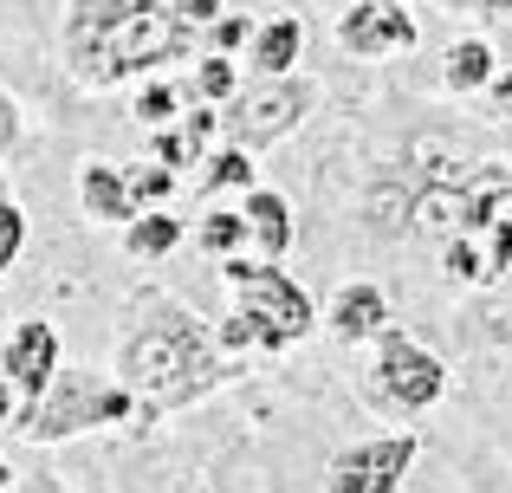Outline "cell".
I'll list each match as a JSON object with an SVG mask.
<instances>
[{"label": "cell", "instance_id": "6da1fadb", "mask_svg": "<svg viewBox=\"0 0 512 493\" xmlns=\"http://www.w3.org/2000/svg\"><path fill=\"white\" fill-rule=\"evenodd\" d=\"M512 208V156H454L448 137H415L396 156L389 182L370 195L376 228L415 241H480Z\"/></svg>", "mask_w": 512, "mask_h": 493}, {"label": "cell", "instance_id": "7a4b0ae2", "mask_svg": "<svg viewBox=\"0 0 512 493\" xmlns=\"http://www.w3.org/2000/svg\"><path fill=\"white\" fill-rule=\"evenodd\" d=\"M195 33L169 0H65L59 20V59L72 85L117 91L143 85L175 59H195Z\"/></svg>", "mask_w": 512, "mask_h": 493}, {"label": "cell", "instance_id": "3957f363", "mask_svg": "<svg viewBox=\"0 0 512 493\" xmlns=\"http://www.w3.org/2000/svg\"><path fill=\"white\" fill-rule=\"evenodd\" d=\"M117 383L137 396V416L156 422L169 409H188L227 377V351L214 344V331L201 325L188 305H175L169 292L143 286L130 299V325L117 338Z\"/></svg>", "mask_w": 512, "mask_h": 493}, {"label": "cell", "instance_id": "277c9868", "mask_svg": "<svg viewBox=\"0 0 512 493\" xmlns=\"http://www.w3.org/2000/svg\"><path fill=\"white\" fill-rule=\"evenodd\" d=\"M214 266H221L227 292H234V312L214 331V344H221L227 357L234 351H292L299 338L318 331L312 292L279 260H240V253H227V260H214Z\"/></svg>", "mask_w": 512, "mask_h": 493}, {"label": "cell", "instance_id": "5b68a950", "mask_svg": "<svg viewBox=\"0 0 512 493\" xmlns=\"http://www.w3.org/2000/svg\"><path fill=\"white\" fill-rule=\"evenodd\" d=\"M130 416H137V396H130L117 377H91V370H65L59 364V377L46 383V396H39L33 409H20L13 429H20L26 442H39V448H59V442H72V435H85V429H111V422H130Z\"/></svg>", "mask_w": 512, "mask_h": 493}, {"label": "cell", "instance_id": "8992f818", "mask_svg": "<svg viewBox=\"0 0 512 493\" xmlns=\"http://www.w3.org/2000/svg\"><path fill=\"white\" fill-rule=\"evenodd\" d=\"M312 111H318V78L286 72V78H260L253 91H234V98L221 104V130H227V143L260 156V150H273L279 137H292Z\"/></svg>", "mask_w": 512, "mask_h": 493}, {"label": "cell", "instance_id": "52a82bcc", "mask_svg": "<svg viewBox=\"0 0 512 493\" xmlns=\"http://www.w3.org/2000/svg\"><path fill=\"white\" fill-rule=\"evenodd\" d=\"M376 403L396 409V416H422L428 403H441V390H448V364H441L428 344H415L409 331L389 325L383 338H376Z\"/></svg>", "mask_w": 512, "mask_h": 493}, {"label": "cell", "instance_id": "ba28073f", "mask_svg": "<svg viewBox=\"0 0 512 493\" xmlns=\"http://www.w3.org/2000/svg\"><path fill=\"white\" fill-rule=\"evenodd\" d=\"M415 435H370V442H350L331 455L325 468V493H396L402 474L415 468Z\"/></svg>", "mask_w": 512, "mask_h": 493}, {"label": "cell", "instance_id": "9c48e42d", "mask_svg": "<svg viewBox=\"0 0 512 493\" xmlns=\"http://www.w3.org/2000/svg\"><path fill=\"white\" fill-rule=\"evenodd\" d=\"M331 39L350 52V59H396V52H415L422 26L402 0H350L331 26Z\"/></svg>", "mask_w": 512, "mask_h": 493}, {"label": "cell", "instance_id": "30bf717a", "mask_svg": "<svg viewBox=\"0 0 512 493\" xmlns=\"http://www.w3.org/2000/svg\"><path fill=\"white\" fill-rule=\"evenodd\" d=\"M0 370H7L20 409H33L39 396H46V383L59 377V331H52L46 318H20V325L7 331V344H0Z\"/></svg>", "mask_w": 512, "mask_h": 493}, {"label": "cell", "instance_id": "8fae6325", "mask_svg": "<svg viewBox=\"0 0 512 493\" xmlns=\"http://www.w3.org/2000/svg\"><path fill=\"white\" fill-rule=\"evenodd\" d=\"M318 325H325L338 344L383 338V331H389V299H383V286H370V279H350L338 299H331L325 312H318Z\"/></svg>", "mask_w": 512, "mask_h": 493}, {"label": "cell", "instance_id": "7c38bea8", "mask_svg": "<svg viewBox=\"0 0 512 493\" xmlns=\"http://www.w3.org/2000/svg\"><path fill=\"white\" fill-rule=\"evenodd\" d=\"M247 59H253V72H260V78L299 72V59H305V20H299V13H273V20H260V26H253V39H247Z\"/></svg>", "mask_w": 512, "mask_h": 493}, {"label": "cell", "instance_id": "4fadbf2b", "mask_svg": "<svg viewBox=\"0 0 512 493\" xmlns=\"http://www.w3.org/2000/svg\"><path fill=\"white\" fill-rule=\"evenodd\" d=\"M78 202H85L91 221H111V228L137 221V202H130V182H124L117 163H85L78 169Z\"/></svg>", "mask_w": 512, "mask_h": 493}, {"label": "cell", "instance_id": "5bb4252c", "mask_svg": "<svg viewBox=\"0 0 512 493\" xmlns=\"http://www.w3.org/2000/svg\"><path fill=\"white\" fill-rule=\"evenodd\" d=\"M240 215H247V234L260 241L266 260H286L292 241H299V234H292V202L279 189H247V208H240Z\"/></svg>", "mask_w": 512, "mask_h": 493}, {"label": "cell", "instance_id": "9a60e30c", "mask_svg": "<svg viewBox=\"0 0 512 493\" xmlns=\"http://www.w3.org/2000/svg\"><path fill=\"white\" fill-rule=\"evenodd\" d=\"M493 72H500V52L487 46V39H454L448 46V65H441V85L454 91V98H474V91L493 85Z\"/></svg>", "mask_w": 512, "mask_h": 493}, {"label": "cell", "instance_id": "2e32d148", "mask_svg": "<svg viewBox=\"0 0 512 493\" xmlns=\"http://www.w3.org/2000/svg\"><path fill=\"white\" fill-rule=\"evenodd\" d=\"M182 247V221L175 215H137L124 221V253L130 260H163V253Z\"/></svg>", "mask_w": 512, "mask_h": 493}, {"label": "cell", "instance_id": "e0dca14e", "mask_svg": "<svg viewBox=\"0 0 512 493\" xmlns=\"http://www.w3.org/2000/svg\"><path fill=\"white\" fill-rule=\"evenodd\" d=\"M208 163V176H201V195H221V189H253V156L240 150V143H227V150L201 156Z\"/></svg>", "mask_w": 512, "mask_h": 493}, {"label": "cell", "instance_id": "ac0fdd59", "mask_svg": "<svg viewBox=\"0 0 512 493\" xmlns=\"http://www.w3.org/2000/svg\"><path fill=\"white\" fill-rule=\"evenodd\" d=\"M234 91H240L234 59H227V52H201V65H195V98L201 104H227Z\"/></svg>", "mask_w": 512, "mask_h": 493}, {"label": "cell", "instance_id": "d6986e66", "mask_svg": "<svg viewBox=\"0 0 512 493\" xmlns=\"http://www.w3.org/2000/svg\"><path fill=\"white\" fill-rule=\"evenodd\" d=\"M195 247H201V253H214V260L240 253V247H247V215H221V208H214V215L195 228Z\"/></svg>", "mask_w": 512, "mask_h": 493}, {"label": "cell", "instance_id": "ffe728a7", "mask_svg": "<svg viewBox=\"0 0 512 493\" xmlns=\"http://www.w3.org/2000/svg\"><path fill=\"white\" fill-rule=\"evenodd\" d=\"M441 266H448L454 286H493V279H487V253H480V241H448V247H441Z\"/></svg>", "mask_w": 512, "mask_h": 493}, {"label": "cell", "instance_id": "44dd1931", "mask_svg": "<svg viewBox=\"0 0 512 493\" xmlns=\"http://www.w3.org/2000/svg\"><path fill=\"white\" fill-rule=\"evenodd\" d=\"M175 104H182V91H175V85H163V78H143V91H137V124L169 130L175 124Z\"/></svg>", "mask_w": 512, "mask_h": 493}, {"label": "cell", "instance_id": "7402d4cb", "mask_svg": "<svg viewBox=\"0 0 512 493\" xmlns=\"http://www.w3.org/2000/svg\"><path fill=\"white\" fill-rule=\"evenodd\" d=\"M124 182H130V202H137V208H156V202L175 189V169L143 163V169H124Z\"/></svg>", "mask_w": 512, "mask_h": 493}, {"label": "cell", "instance_id": "603a6c76", "mask_svg": "<svg viewBox=\"0 0 512 493\" xmlns=\"http://www.w3.org/2000/svg\"><path fill=\"white\" fill-rule=\"evenodd\" d=\"M487 279H512V208L487 228Z\"/></svg>", "mask_w": 512, "mask_h": 493}, {"label": "cell", "instance_id": "cb8c5ba5", "mask_svg": "<svg viewBox=\"0 0 512 493\" xmlns=\"http://www.w3.org/2000/svg\"><path fill=\"white\" fill-rule=\"evenodd\" d=\"M20 247H26V215L20 202H0V273L20 260Z\"/></svg>", "mask_w": 512, "mask_h": 493}, {"label": "cell", "instance_id": "d4e9b609", "mask_svg": "<svg viewBox=\"0 0 512 493\" xmlns=\"http://www.w3.org/2000/svg\"><path fill=\"white\" fill-rule=\"evenodd\" d=\"M214 130H221V104H201V111L182 117V137H188V150H195V156H208Z\"/></svg>", "mask_w": 512, "mask_h": 493}, {"label": "cell", "instance_id": "484cf974", "mask_svg": "<svg viewBox=\"0 0 512 493\" xmlns=\"http://www.w3.org/2000/svg\"><path fill=\"white\" fill-rule=\"evenodd\" d=\"M20 137H26V117H20V104H13V91L0 85V163L20 150Z\"/></svg>", "mask_w": 512, "mask_h": 493}, {"label": "cell", "instance_id": "4316f807", "mask_svg": "<svg viewBox=\"0 0 512 493\" xmlns=\"http://www.w3.org/2000/svg\"><path fill=\"white\" fill-rule=\"evenodd\" d=\"M247 39H253V26L240 20V13H221V20L208 26V46H214V52H240Z\"/></svg>", "mask_w": 512, "mask_h": 493}, {"label": "cell", "instance_id": "83f0119b", "mask_svg": "<svg viewBox=\"0 0 512 493\" xmlns=\"http://www.w3.org/2000/svg\"><path fill=\"white\" fill-rule=\"evenodd\" d=\"M150 163H163V169H188V163H201V156L188 150L182 130H163V137H156V150H150Z\"/></svg>", "mask_w": 512, "mask_h": 493}, {"label": "cell", "instance_id": "f1b7e54d", "mask_svg": "<svg viewBox=\"0 0 512 493\" xmlns=\"http://www.w3.org/2000/svg\"><path fill=\"white\" fill-rule=\"evenodd\" d=\"M169 7L182 13L188 26H214V20H221V0H169Z\"/></svg>", "mask_w": 512, "mask_h": 493}, {"label": "cell", "instance_id": "f546056e", "mask_svg": "<svg viewBox=\"0 0 512 493\" xmlns=\"http://www.w3.org/2000/svg\"><path fill=\"white\" fill-rule=\"evenodd\" d=\"M435 7H448V13H487V20H500V13H512V0H435Z\"/></svg>", "mask_w": 512, "mask_h": 493}, {"label": "cell", "instance_id": "4dcf8cb0", "mask_svg": "<svg viewBox=\"0 0 512 493\" xmlns=\"http://www.w3.org/2000/svg\"><path fill=\"white\" fill-rule=\"evenodd\" d=\"M7 493H65V481H59V474H13Z\"/></svg>", "mask_w": 512, "mask_h": 493}, {"label": "cell", "instance_id": "1f68e13d", "mask_svg": "<svg viewBox=\"0 0 512 493\" xmlns=\"http://www.w3.org/2000/svg\"><path fill=\"white\" fill-rule=\"evenodd\" d=\"M20 416V396H13V383H7V370H0V422H13Z\"/></svg>", "mask_w": 512, "mask_h": 493}, {"label": "cell", "instance_id": "d6a6232c", "mask_svg": "<svg viewBox=\"0 0 512 493\" xmlns=\"http://www.w3.org/2000/svg\"><path fill=\"white\" fill-rule=\"evenodd\" d=\"M493 104H500V111H512V72H493Z\"/></svg>", "mask_w": 512, "mask_h": 493}, {"label": "cell", "instance_id": "836d02e7", "mask_svg": "<svg viewBox=\"0 0 512 493\" xmlns=\"http://www.w3.org/2000/svg\"><path fill=\"white\" fill-rule=\"evenodd\" d=\"M7 487H13V461L0 455V493H7Z\"/></svg>", "mask_w": 512, "mask_h": 493}]
</instances>
